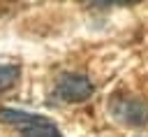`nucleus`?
I'll return each instance as SVG.
<instances>
[{
	"label": "nucleus",
	"instance_id": "obj_2",
	"mask_svg": "<svg viewBox=\"0 0 148 137\" xmlns=\"http://www.w3.org/2000/svg\"><path fill=\"white\" fill-rule=\"evenodd\" d=\"M109 111L113 114L116 121H120L125 125H146L148 123V104L143 100H136L130 95L113 98L109 102Z\"/></svg>",
	"mask_w": 148,
	"mask_h": 137
},
{
	"label": "nucleus",
	"instance_id": "obj_1",
	"mask_svg": "<svg viewBox=\"0 0 148 137\" xmlns=\"http://www.w3.org/2000/svg\"><path fill=\"white\" fill-rule=\"evenodd\" d=\"M95 86L86 74L76 72H65L56 81V98L62 102H83L92 95Z\"/></svg>",
	"mask_w": 148,
	"mask_h": 137
},
{
	"label": "nucleus",
	"instance_id": "obj_5",
	"mask_svg": "<svg viewBox=\"0 0 148 137\" xmlns=\"http://www.w3.org/2000/svg\"><path fill=\"white\" fill-rule=\"evenodd\" d=\"M18 79V67L16 65H5L0 63V91H7L16 84Z\"/></svg>",
	"mask_w": 148,
	"mask_h": 137
},
{
	"label": "nucleus",
	"instance_id": "obj_4",
	"mask_svg": "<svg viewBox=\"0 0 148 137\" xmlns=\"http://www.w3.org/2000/svg\"><path fill=\"white\" fill-rule=\"evenodd\" d=\"M23 137H62L58 132V128L49 121V123H32V125H23L21 130Z\"/></svg>",
	"mask_w": 148,
	"mask_h": 137
},
{
	"label": "nucleus",
	"instance_id": "obj_6",
	"mask_svg": "<svg viewBox=\"0 0 148 137\" xmlns=\"http://www.w3.org/2000/svg\"><path fill=\"white\" fill-rule=\"evenodd\" d=\"M88 2L97 7H109V5H139L143 0H88Z\"/></svg>",
	"mask_w": 148,
	"mask_h": 137
},
{
	"label": "nucleus",
	"instance_id": "obj_3",
	"mask_svg": "<svg viewBox=\"0 0 148 137\" xmlns=\"http://www.w3.org/2000/svg\"><path fill=\"white\" fill-rule=\"evenodd\" d=\"M0 121L2 123H12V125H32V123H49L46 116H39V114H30V111H23V109H0Z\"/></svg>",
	"mask_w": 148,
	"mask_h": 137
}]
</instances>
